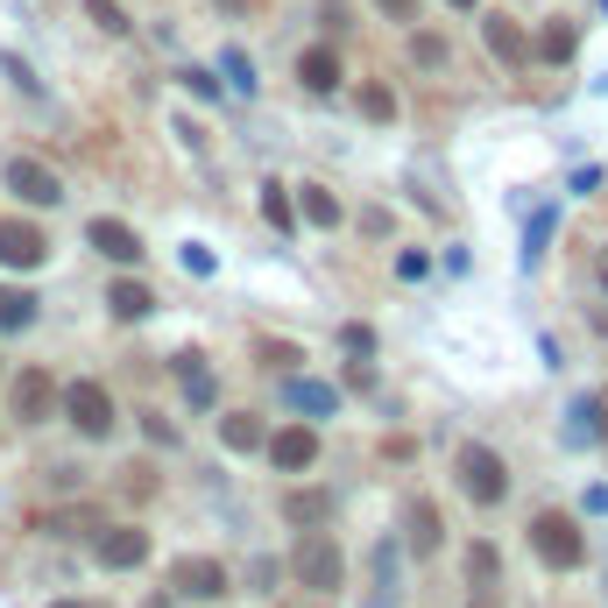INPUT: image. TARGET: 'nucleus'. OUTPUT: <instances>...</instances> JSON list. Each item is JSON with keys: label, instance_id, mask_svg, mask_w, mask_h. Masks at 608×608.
Returning a JSON list of instances; mask_svg holds the SVG:
<instances>
[{"label": "nucleus", "instance_id": "30", "mask_svg": "<svg viewBox=\"0 0 608 608\" xmlns=\"http://www.w3.org/2000/svg\"><path fill=\"white\" fill-rule=\"evenodd\" d=\"M383 14H396V22H417V0H375Z\"/></svg>", "mask_w": 608, "mask_h": 608}, {"label": "nucleus", "instance_id": "23", "mask_svg": "<svg viewBox=\"0 0 608 608\" xmlns=\"http://www.w3.org/2000/svg\"><path fill=\"white\" fill-rule=\"evenodd\" d=\"M361 113H368V121H389V113H396V92H389V85H361Z\"/></svg>", "mask_w": 608, "mask_h": 608}, {"label": "nucleus", "instance_id": "18", "mask_svg": "<svg viewBox=\"0 0 608 608\" xmlns=\"http://www.w3.org/2000/svg\"><path fill=\"white\" fill-rule=\"evenodd\" d=\"M574 50H580V29H574V22H553V29L538 36V57H545V64H566Z\"/></svg>", "mask_w": 608, "mask_h": 608}, {"label": "nucleus", "instance_id": "21", "mask_svg": "<svg viewBox=\"0 0 608 608\" xmlns=\"http://www.w3.org/2000/svg\"><path fill=\"white\" fill-rule=\"evenodd\" d=\"M220 439L234 446V453H255V446H262V425H255V417H226V425H220Z\"/></svg>", "mask_w": 608, "mask_h": 608}, {"label": "nucleus", "instance_id": "31", "mask_svg": "<svg viewBox=\"0 0 608 608\" xmlns=\"http://www.w3.org/2000/svg\"><path fill=\"white\" fill-rule=\"evenodd\" d=\"M474 608H496V580H482V587H474Z\"/></svg>", "mask_w": 608, "mask_h": 608}, {"label": "nucleus", "instance_id": "6", "mask_svg": "<svg viewBox=\"0 0 608 608\" xmlns=\"http://www.w3.org/2000/svg\"><path fill=\"white\" fill-rule=\"evenodd\" d=\"M8 192H14V199H29V205H57V199H64V184H57V170H50V163L14 156V163H8Z\"/></svg>", "mask_w": 608, "mask_h": 608}, {"label": "nucleus", "instance_id": "27", "mask_svg": "<svg viewBox=\"0 0 608 608\" xmlns=\"http://www.w3.org/2000/svg\"><path fill=\"white\" fill-rule=\"evenodd\" d=\"M226 79H234V85H255V64H249V50H226Z\"/></svg>", "mask_w": 608, "mask_h": 608}, {"label": "nucleus", "instance_id": "9", "mask_svg": "<svg viewBox=\"0 0 608 608\" xmlns=\"http://www.w3.org/2000/svg\"><path fill=\"white\" fill-rule=\"evenodd\" d=\"M149 559V530H128V524H100V566H113V574H128V566Z\"/></svg>", "mask_w": 608, "mask_h": 608}, {"label": "nucleus", "instance_id": "14", "mask_svg": "<svg viewBox=\"0 0 608 608\" xmlns=\"http://www.w3.org/2000/svg\"><path fill=\"white\" fill-rule=\"evenodd\" d=\"M283 517H291L297 530H318V524L333 517V503L318 496V488H297V496H283Z\"/></svg>", "mask_w": 608, "mask_h": 608}, {"label": "nucleus", "instance_id": "10", "mask_svg": "<svg viewBox=\"0 0 608 608\" xmlns=\"http://www.w3.org/2000/svg\"><path fill=\"white\" fill-rule=\"evenodd\" d=\"M270 460H276L283 474H304V467L318 460V432H312V425H283L276 439H270Z\"/></svg>", "mask_w": 608, "mask_h": 608}, {"label": "nucleus", "instance_id": "28", "mask_svg": "<svg viewBox=\"0 0 608 608\" xmlns=\"http://www.w3.org/2000/svg\"><path fill=\"white\" fill-rule=\"evenodd\" d=\"M411 50H417V64H439V57H446L439 36H411Z\"/></svg>", "mask_w": 608, "mask_h": 608}, {"label": "nucleus", "instance_id": "15", "mask_svg": "<svg viewBox=\"0 0 608 608\" xmlns=\"http://www.w3.org/2000/svg\"><path fill=\"white\" fill-rule=\"evenodd\" d=\"M297 79L312 85V92H333V85H340V57H333V50H304V57H297Z\"/></svg>", "mask_w": 608, "mask_h": 608}, {"label": "nucleus", "instance_id": "16", "mask_svg": "<svg viewBox=\"0 0 608 608\" xmlns=\"http://www.w3.org/2000/svg\"><path fill=\"white\" fill-rule=\"evenodd\" d=\"M178 383L192 389V404H213V375H205V354H199V347L178 354Z\"/></svg>", "mask_w": 608, "mask_h": 608}, {"label": "nucleus", "instance_id": "32", "mask_svg": "<svg viewBox=\"0 0 608 608\" xmlns=\"http://www.w3.org/2000/svg\"><path fill=\"white\" fill-rule=\"evenodd\" d=\"M50 608H85V601H50Z\"/></svg>", "mask_w": 608, "mask_h": 608}, {"label": "nucleus", "instance_id": "33", "mask_svg": "<svg viewBox=\"0 0 608 608\" xmlns=\"http://www.w3.org/2000/svg\"><path fill=\"white\" fill-rule=\"evenodd\" d=\"M453 8H474V0H453Z\"/></svg>", "mask_w": 608, "mask_h": 608}, {"label": "nucleus", "instance_id": "17", "mask_svg": "<svg viewBox=\"0 0 608 608\" xmlns=\"http://www.w3.org/2000/svg\"><path fill=\"white\" fill-rule=\"evenodd\" d=\"M107 304H113L121 318H149V312H156V297H149V283H113V291H107Z\"/></svg>", "mask_w": 608, "mask_h": 608}, {"label": "nucleus", "instance_id": "12", "mask_svg": "<svg viewBox=\"0 0 608 608\" xmlns=\"http://www.w3.org/2000/svg\"><path fill=\"white\" fill-rule=\"evenodd\" d=\"M92 249L113 255V262H135L142 255V234H135V226H121V220H92Z\"/></svg>", "mask_w": 608, "mask_h": 608}, {"label": "nucleus", "instance_id": "11", "mask_svg": "<svg viewBox=\"0 0 608 608\" xmlns=\"http://www.w3.org/2000/svg\"><path fill=\"white\" fill-rule=\"evenodd\" d=\"M170 587H178V595H199V601H213V595H226V566H220V559H178V574H170Z\"/></svg>", "mask_w": 608, "mask_h": 608}, {"label": "nucleus", "instance_id": "25", "mask_svg": "<svg viewBox=\"0 0 608 608\" xmlns=\"http://www.w3.org/2000/svg\"><path fill=\"white\" fill-rule=\"evenodd\" d=\"M467 580H496V545H474L467 553Z\"/></svg>", "mask_w": 608, "mask_h": 608}, {"label": "nucleus", "instance_id": "20", "mask_svg": "<svg viewBox=\"0 0 608 608\" xmlns=\"http://www.w3.org/2000/svg\"><path fill=\"white\" fill-rule=\"evenodd\" d=\"M304 220H312V226H340V199L326 192V184H304Z\"/></svg>", "mask_w": 608, "mask_h": 608}, {"label": "nucleus", "instance_id": "19", "mask_svg": "<svg viewBox=\"0 0 608 608\" xmlns=\"http://www.w3.org/2000/svg\"><path fill=\"white\" fill-rule=\"evenodd\" d=\"M29 318H36V297L29 291H14V283H0V326H29Z\"/></svg>", "mask_w": 608, "mask_h": 608}, {"label": "nucleus", "instance_id": "24", "mask_svg": "<svg viewBox=\"0 0 608 608\" xmlns=\"http://www.w3.org/2000/svg\"><path fill=\"white\" fill-rule=\"evenodd\" d=\"M291 396H297L304 411H318V417L333 411V389H326V383H291Z\"/></svg>", "mask_w": 608, "mask_h": 608}, {"label": "nucleus", "instance_id": "3", "mask_svg": "<svg viewBox=\"0 0 608 608\" xmlns=\"http://www.w3.org/2000/svg\"><path fill=\"white\" fill-rule=\"evenodd\" d=\"M460 488L488 509V503H503V496H509V474H503V460H496L488 446H460Z\"/></svg>", "mask_w": 608, "mask_h": 608}, {"label": "nucleus", "instance_id": "4", "mask_svg": "<svg viewBox=\"0 0 608 608\" xmlns=\"http://www.w3.org/2000/svg\"><path fill=\"white\" fill-rule=\"evenodd\" d=\"M64 417L85 432V439H107V432H113V396L100 383H71L64 389Z\"/></svg>", "mask_w": 608, "mask_h": 608}, {"label": "nucleus", "instance_id": "5", "mask_svg": "<svg viewBox=\"0 0 608 608\" xmlns=\"http://www.w3.org/2000/svg\"><path fill=\"white\" fill-rule=\"evenodd\" d=\"M0 262H8V270H43V262H50L43 226H29V220H0Z\"/></svg>", "mask_w": 608, "mask_h": 608}, {"label": "nucleus", "instance_id": "7", "mask_svg": "<svg viewBox=\"0 0 608 608\" xmlns=\"http://www.w3.org/2000/svg\"><path fill=\"white\" fill-rule=\"evenodd\" d=\"M8 396H14V417H22V425H43V417H50V404H57V383H50L43 368H22Z\"/></svg>", "mask_w": 608, "mask_h": 608}, {"label": "nucleus", "instance_id": "2", "mask_svg": "<svg viewBox=\"0 0 608 608\" xmlns=\"http://www.w3.org/2000/svg\"><path fill=\"white\" fill-rule=\"evenodd\" d=\"M530 545H538V559L553 566V574H574L587 559V538H580V524L566 517V509H545V517L530 524Z\"/></svg>", "mask_w": 608, "mask_h": 608}, {"label": "nucleus", "instance_id": "13", "mask_svg": "<svg viewBox=\"0 0 608 608\" xmlns=\"http://www.w3.org/2000/svg\"><path fill=\"white\" fill-rule=\"evenodd\" d=\"M404 538H411V553H417V559H425V553H439V509H432V503H411Z\"/></svg>", "mask_w": 608, "mask_h": 608}, {"label": "nucleus", "instance_id": "22", "mask_svg": "<svg viewBox=\"0 0 608 608\" xmlns=\"http://www.w3.org/2000/svg\"><path fill=\"white\" fill-rule=\"evenodd\" d=\"M262 213H270V226H283V234L297 226V213H291V192H283V184H262Z\"/></svg>", "mask_w": 608, "mask_h": 608}, {"label": "nucleus", "instance_id": "8", "mask_svg": "<svg viewBox=\"0 0 608 608\" xmlns=\"http://www.w3.org/2000/svg\"><path fill=\"white\" fill-rule=\"evenodd\" d=\"M482 36H488V50H496V64H509V71L530 64V36L517 29V14H488Z\"/></svg>", "mask_w": 608, "mask_h": 608}, {"label": "nucleus", "instance_id": "29", "mask_svg": "<svg viewBox=\"0 0 608 608\" xmlns=\"http://www.w3.org/2000/svg\"><path fill=\"white\" fill-rule=\"evenodd\" d=\"M340 340H347V354H375V333H368V326H347Z\"/></svg>", "mask_w": 608, "mask_h": 608}, {"label": "nucleus", "instance_id": "26", "mask_svg": "<svg viewBox=\"0 0 608 608\" xmlns=\"http://www.w3.org/2000/svg\"><path fill=\"white\" fill-rule=\"evenodd\" d=\"M85 8H92V22H100L107 36H121V29H128V14L113 8V0H85Z\"/></svg>", "mask_w": 608, "mask_h": 608}, {"label": "nucleus", "instance_id": "34", "mask_svg": "<svg viewBox=\"0 0 608 608\" xmlns=\"http://www.w3.org/2000/svg\"><path fill=\"white\" fill-rule=\"evenodd\" d=\"M601 411H608V396H601Z\"/></svg>", "mask_w": 608, "mask_h": 608}, {"label": "nucleus", "instance_id": "1", "mask_svg": "<svg viewBox=\"0 0 608 608\" xmlns=\"http://www.w3.org/2000/svg\"><path fill=\"white\" fill-rule=\"evenodd\" d=\"M291 574H297V587H312V595H340V580H347V559H340V545L326 538V524L297 538Z\"/></svg>", "mask_w": 608, "mask_h": 608}]
</instances>
